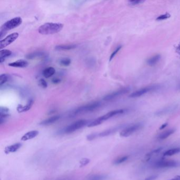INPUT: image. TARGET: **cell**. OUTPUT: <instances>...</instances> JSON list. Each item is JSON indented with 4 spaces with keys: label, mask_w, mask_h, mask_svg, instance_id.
Wrapping results in <instances>:
<instances>
[{
    "label": "cell",
    "mask_w": 180,
    "mask_h": 180,
    "mask_svg": "<svg viewBox=\"0 0 180 180\" xmlns=\"http://www.w3.org/2000/svg\"><path fill=\"white\" fill-rule=\"evenodd\" d=\"M43 55V52H35L31 53L26 55V58L28 59H33L36 58L41 57Z\"/></svg>",
    "instance_id": "cell-25"
},
{
    "label": "cell",
    "mask_w": 180,
    "mask_h": 180,
    "mask_svg": "<svg viewBox=\"0 0 180 180\" xmlns=\"http://www.w3.org/2000/svg\"><path fill=\"white\" fill-rule=\"evenodd\" d=\"M128 159V156H123V157L118 158V159L115 160L114 162V164L115 165L120 164L124 163V162L127 161V160Z\"/></svg>",
    "instance_id": "cell-26"
},
{
    "label": "cell",
    "mask_w": 180,
    "mask_h": 180,
    "mask_svg": "<svg viewBox=\"0 0 180 180\" xmlns=\"http://www.w3.org/2000/svg\"><path fill=\"white\" fill-rule=\"evenodd\" d=\"M89 123L88 120H78L70 125L66 127L64 130H62L61 133L71 134L76 132L77 130L83 128V127L87 125Z\"/></svg>",
    "instance_id": "cell-4"
},
{
    "label": "cell",
    "mask_w": 180,
    "mask_h": 180,
    "mask_svg": "<svg viewBox=\"0 0 180 180\" xmlns=\"http://www.w3.org/2000/svg\"><path fill=\"white\" fill-rule=\"evenodd\" d=\"M21 146H22V144L20 143H17L16 144L9 146L5 148V153L6 154H9L11 153L16 152L18 149H20Z\"/></svg>",
    "instance_id": "cell-13"
},
{
    "label": "cell",
    "mask_w": 180,
    "mask_h": 180,
    "mask_svg": "<svg viewBox=\"0 0 180 180\" xmlns=\"http://www.w3.org/2000/svg\"><path fill=\"white\" fill-rule=\"evenodd\" d=\"M180 180V175H178V176L174 177V178H172L171 180Z\"/></svg>",
    "instance_id": "cell-40"
},
{
    "label": "cell",
    "mask_w": 180,
    "mask_h": 180,
    "mask_svg": "<svg viewBox=\"0 0 180 180\" xmlns=\"http://www.w3.org/2000/svg\"><path fill=\"white\" fill-rule=\"evenodd\" d=\"M60 82V80L58 79V78H54V79H52V83H54V84L59 83Z\"/></svg>",
    "instance_id": "cell-38"
},
{
    "label": "cell",
    "mask_w": 180,
    "mask_h": 180,
    "mask_svg": "<svg viewBox=\"0 0 180 180\" xmlns=\"http://www.w3.org/2000/svg\"><path fill=\"white\" fill-rule=\"evenodd\" d=\"M177 88H178V89H179V90H180V83H178V86H177Z\"/></svg>",
    "instance_id": "cell-41"
},
{
    "label": "cell",
    "mask_w": 180,
    "mask_h": 180,
    "mask_svg": "<svg viewBox=\"0 0 180 180\" xmlns=\"http://www.w3.org/2000/svg\"><path fill=\"white\" fill-rule=\"evenodd\" d=\"M180 153V147H177L174 149H170L165 152L164 153L163 156H171L175 154H178Z\"/></svg>",
    "instance_id": "cell-24"
},
{
    "label": "cell",
    "mask_w": 180,
    "mask_h": 180,
    "mask_svg": "<svg viewBox=\"0 0 180 180\" xmlns=\"http://www.w3.org/2000/svg\"><path fill=\"white\" fill-rule=\"evenodd\" d=\"M106 176L104 175H94L89 177L88 180H105Z\"/></svg>",
    "instance_id": "cell-29"
},
{
    "label": "cell",
    "mask_w": 180,
    "mask_h": 180,
    "mask_svg": "<svg viewBox=\"0 0 180 180\" xmlns=\"http://www.w3.org/2000/svg\"><path fill=\"white\" fill-rule=\"evenodd\" d=\"M28 65V63L24 60H19L13 63L9 64V66L13 67L24 68L26 67Z\"/></svg>",
    "instance_id": "cell-16"
},
{
    "label": "cell",
    "mask_w": 180,
    "mask_h": 180,
    "mask_svg": "<svg viewBox=\"0 0 180 180\" xmlns=\"http://www.w3.org/2000/svg\"><path fill=\"white\" fill-rule=\"evenodd\" d=\"M22 22V20L20 17H17L11 19L9 21L3 24L1 28V30L6 32L8 30L13 29L19 26L20 25Z\"/></svg>",
    "instance_id": "cell-6"
},
{
    "label": "cell",
    "mask_w": 180,
    "mask_h": 180,
    "mask_svg": "<svg viewBox=\"0 0 180 180\" xmlns=\"http://www.w3.org/2000/svg\"><path fill=\"white\" fill-rule=\"evenodd\" d=\"M121 45H120V46H118L117 48H116V49L114 51V52L111 54V56H110V58H109V61H111L112 59L114 58L115 56L116 55V54H117L118 51L121 50Z\"/></svg>",
    "instance_id": "cell-31"
},
{
    "label": "cell",
    "mask_w": 180,
    "mask_h": 180,
    "mask_svg": "<svg viewBox=\"0 0 180 180\" xmlns=\"http://www.w3.org/2000/svg\"><path fill=\"white\" fill-rule=\"evenodd\" d=\"M9 109L7 108L1 107L0 109V123L2 124L9 116Z\"/></svg>",
    "instance_id": "cell-15"
},
{
    "label": "cell",
    "mask_w": 180,
    "mask_h": 180,
    "mask_svg": "<svg viewBox=\"0 0 180 180\" xmlns=\"http://www.w3.org/2000/svg\"><path fill=\"white\" fill-rule=\"evenodd\" d=\"M158 178L157 175H152L151 177H149V178H146L145 180H155Z\"/></svg>",
    "instance_id": "cell-37"
},
{
    "label": "cell",
    "mask_w": 180,
    "mask_h": 180,
    "mask_svg": "<svg viewBox=\"0 0 180 180\" xmlns=\"http://www.w3.org/2000/svg\"><path fill=\"white\" fill-rule=\"evenodd\" d=\"M175 132V129L174 128H172V129H169V130H165L164 132H162V133L159 134V140H165V139H167L168 137H169L170 136L172 135L174 132Z\"/></svg>",
    "instance_id": "cell-19"
},
{
    "label": "cell",
    "mask_w": 180,
    "mask_h": 180,
    "mask_svg": "<svg viewBox=\"0 0 180 180\" xmlns=\"http://www.w3.org/2000/svg\"><path fill=\"white\" fill-rule=\"evenodd\" d=\"M89 162V160L88 159H83L80 162V164H82V166H85Z\"/></svg>",
    "instance_id": "cell-36"
},
{
    "label": "cell",
    "mask_w": 180,
    "mask_h": 180,
    "mask_svg": "<svg viewBox=\"0 0 180 180\" xmlns=\"http://www.w3.org/2000/svg\"><path fill=\"white\" fill-rule=\"evenodd\" d=\"M64 24L60 23H46L39 28L38 31L43 35H52L60 31Z\"/></svg>",
    "instance_id": "cell-1"
},
{
    "label": "cell",
    "mask_w": 180,
    "mask_h": 180,
    "mask_svg": "<svg viewBox=\"0 0 180 180\" xmlns=\"http://www.w3.org/2000/svg\"><path fill=\"white\" fill-rule=\"evenodd\" d=\"M177 105L168 106V107L164 108L162 110L158 111V112L156 113V114L159 116V115H163L168 114L173 111H175V109H177Z\"/></svg>",
    "instance_id": "cell-17"
},
{
    "label": "cell",
    "mask_w": 180,
    "mask_h": 180,
    "mask_svg": "<svg viewBox=\"0 0 180 180\" xmlns=\"http://www.w3.org/2000/svg\"><path fill=\"white\" fill-rule=\"evenodd\" d=\"M70 180L69 178H62V179H59V180Z\"/></svg>",
    "instance_id": "cell-42"
},
{
    "label": "cell",
    "mask_w": 180,
    "mask_h": 180,
    "mask_svg": "<svg viewBox=\"0 0 180 180\" xmlns=\"http://www.w3.org/2000/svg\"><path fill=\"white\" fill-rule=\"evenodd\" d=\"M168 123H164V124H163V125H161V126L159 127V130H163L164 128H165L167 126H168Z\"/></svg>",
    "instance_id": "cell-39"
},
{
    "label": "cell",
    "mask_w": 180,
    "mask_h": 180,
    "mask_svg": "<svg viewBox=\"0 0 180 180\" xmlns=\"http://www.w3.org/2000/svg\"><path fill=\"white\" fill-rule=\"evenodd\" d=\"M101 105V102H94L81 106L73 111V113L70 114V117L95 111L96 109H98Z\"/></svg>",
    "instance_id": "cell-3"
},
{
    "label": "cell",
    "mask_w": 180,
    "mask_h": 180,
    "mask_svg": "<svg viewBox=\"0 0 180 180\" xmlns=\"http://www.w3.org/2000/svg\"><path fill=\"white\" fill-rule=\"evenodd\" d=\"M126 126L125 125H121L117 126L113 128H109L108 130H105L104 131L98 133V137H105V136H107L111 134L116 133L117 132L118 130L122 129V128H124Z\"/></svg>",
    "instance_id": "cell-11"
},
{
    "label": "cell",
    "mask_w": 180,
    "mask_h": 180,
    "mask_svg": "<svg viewBox=\"0 0 180 180\" xmlns=\"http://www.w3.org/2000/svg\"><path fill=\"white\" fill-rule=\"evenodd\" d=\"M159 88V86L158 85H151L149 86L146 87L139 90H136L130 94V98H137L140 97L145 94H147L149 92H153L158 90Z\"/></svg>",
    "instance_id": "cell-7"
},
{
    "label": "cell",
    "mask_w": 180,
    "mask_h": 180,
    "mask_svg": "<svg viewBox=\"0 0 180 180\" xmlns=\"http://www.w3.org/2000/svg\"><path fill=\"white\" fill-rule=\"evenodd\" d=\"M33 104V101L32 99H30L26 106H19L17 107V111L19 112H24L29 110L31 108Z\"/></svg>",
    "instance_id": "cell-23"
},
{
    "label": "cell",
    "mask_w": 180,
    "mask_h": 180,
    "mask_svg": "<svg viewBox=\"0 0 180 180\" xmlns=\"http://www.w3.org/2000/svg\"><path fill=\"white\" fill-rule=\"evenodd\" d=\"M154 168H173L180 166V162L175 160H165L161 159L157 161L153 165Z\"/></svg>",
    "instance_id": "cell-5"
},
{
    "label": "cell",
    "mask_w": 180,
    "mask_h": 180,
    "mask_svg": "<svg viewBox=\"0 0 180 180\" xmlns=\"http://www.w3.org/2000/svg\"><path fill=\"white\" fill-rule=\"evenodd\" d=\"M59 63H60V64L62 66H69L71 63V60L68 58H64L60 59Z\"/></svg>",
    "instance_id": "cell-28"
},
{
    "label": "cell",
    "mask_w": 180,
    "mask_h": 180,
    "mask_svg": "<svg viewBox=\"0 0 180 180\" xmlns=\"http://www.w3.org/2000/svg\"><path fill=\"white\" fill-rule=\"evenodd\" d=\"M60 116H59V115L52 116V117L49 118L47 120H44L43 121H42L40 123V124L41 125H43V126L50 125V124H52L53 123L58 121L60 119Z\"/></svg>",
    "instance_id": "cell-14"
},
{
    "label": "cell",
    "mask_w": 180,
    "mask_h": 180,
    "mask_svg": "<svg viewBox=\"0 0 180 180\" xmlns=\"http://www.w3.org/2000/svg\"><path fill=\"white\" fill-rule=\"evenodd\" d=\"M55 70L54 67H49L45 68L43 71V76L45 78H49L52 76L55 73Z\"/></svg>",
    "instance_id": "cell-20"
},
{
    "label": "cell",
    "mask_w": 180,
    "mask_h": 180,
    "mask_svg": "<svg viewBox=\"0 0 180 180\" xmlns=\"http://www.w3.org/2000/svg\"><path fill=\"white\" fill-rule=\"evenodd\" d=\"M142 124L141 123H137L130 126L126 127L121 130L120 133V136L121 137H128L132 135L134 133L136 132L142 128Z\"/></svg>",
    "instance_id": "cell-8"
},
{
    "label": "cell",
    "mask_w": 180,
    "mask_h": 180,
    "mask_svg": "<svg viewBox=\"0 0 180 180\" xmlns=\"http://www.w3.org/2000/svg\"><path fill=\"white\" fill-rule=\"evenodd\" d=\"M12 54V52L7 49H2L0 52V62L3 63L6 58L8 57Z\"/></svg>",
    "instance_id": "cell-22"
},
{
    "label": "cell",
    "mask_w": 180,
    "mask_h": 180,
    "mask_svg": "<svg viewBox=\"0 0 180 180\" xmlns=\"http://www.w3.org/2000/svg\"><path fill=\"white\" fill-rule=\"evenodd\" d=\"M130 91L128 88H121L119 90H116L115 92H113L111 94H108L104 97V101H109L113 100L114 99L116 98L117 97H119L120 96L123 95L124 94H126Z\"/></svg>",
    "instance_id": "cell-10"
},
{
    "label": "cell",
    "mask_w": 180,
    "mask_h": 180,
    "mask_svg": "<svg viewBox=\"0 0 180 180\" xmlns=\"http://www.w3.org/2000/svg\"><path fill=\"white\" fill-rule=\"evenodd\" d=\"M39 134L38 131L37 130H32L26 133L21 138V140L22 141H26V140H30L31 139L36 137L37 135Z\"/></svg>",
    "instance_id": "cell-12"
},
{
    "label": "cell",
    "mask_w": 180,
    "mask_h": 180,
    "mask_svg": "<svg viewBox=\"0 0 180 180\" xmlns=\"http://www.w3.org/2000/svg\"><path fill=\"white\" fill-rule=\"evenodd\" d=\"M9 80V76L7 74H2L0 76V85H4Z\"/></svg>",
    "instance_id": "cell-27"
},
{
    "label": "cell",
    "mask_w": 180,
    "mask_h": 180,
    "mask_svg": "<svg viewBox=\"0 0 180 180\" xmlns=\"http://www.w3.org/2000/svg\"><path fill=\"white\" fill-rule=\"evenodd\" d=\"M77 45H57L55 49L57 50H69L73 49L76 48Z\"/></svg>",
    "instance_id": "cell-21"
},
{
    "label": "cell",
    "mask_w": 180,
    "mask_h": 180,
    "mask_svg": "<svg viewBox=\"0 0 180 180\" xmlns=\"http://www.w3.org/2000/svg\"><path fill=\"white\" fill-rule=\"evenodd\" d=\"M161 149H162V148H159V149H155L154 151H152L149 154H147V155H146V158H148L149 159L151 158V156H153L154 154H157L158 153H159L161 151Z\"/></svg>",
    "instance_id": "cell-32"
},
{
    "label": "cell",
    "mask_w": 180,
    "mask_h": 180,
    "mask_svg": "<svg viewBox=\"0 0 180 180\" xmlns=\"http://www.w3.org/2000/svg\"><path fill=\"white\" fill-rule=\"evenodd\" d=\"M125 111L124 109H117L115 111H111L109 113H107L106 114L104 115L103 116H101L97 118L96 120L89 123L88 127H92L97 126L99 125L104 121L109 120V118L113 117L114 116H116L118 115L122 114Z\"/></svg>",
    "instance_id": "cell-2"
},
{
    "label": "cell",
    "mask_w": 180,
    "mask_h": 180,
    "mask_svg": "<svg viewBox=\"0 0 180 180\" xmlns=\"http://www.w3.org/2000/svg\"><path fill=\"white\" fill-rule=\"evenodd\" d=\"M19 36V33L14 32L7 36L5 38L1 40L0 42V48L2 50V49L4 48L5 47H7V45H10L17 39Z\"/></svg>",
    "instance_id": "cell-9"
},
{
    "label": "cell",
    "mask_w": 180,
    "mask_h": 180,
    "mask_svg": "<svg viewBox=\"0 0 180 180\" xmlns=\"http://www.w3.org/2000/svg\"><path fill=\"white\" fill-rule=\"evenodd\" d=\"M144 1H142V0H131L130 1V3L133 5H138L140 3H142L143 2H144Z\"/></svg>",
    "instance_id": "cell-34"
},
{
    "label": "cell",
    "mask_w": 180,
    "mask_h": 180,
    "mask_svg": "<svg viewBox=\"0 0 180 180\" xmlns=\"http://www.w3.org/2000/svg\"><path fill=\"white\" fill-rule=\"evenodd\" d=\"M161 58V56L160 54H156L150 58H149L146 61V63L149 66H154L157 64L158 62H159Z\"/></svg>",
    "instance_id": "cell-18"
},
{
    "label": "cell",
    "mask_w": 180,
    "mask_h": 180,
    "mask_svg": "<svg viewBox=\"0 0 180 180\" xmlns=\"http://www.w3.org/2000/svg\"><path fill=\"white\" fill-rule=\"evenodd\" d=\"M39 85L42 87H43L44 88H47V82H45V80L43 79H40L39 80Z\"/></svg>",
    "instance_id": "cell-35"
},
{
    "label": "cell",
    "mask_w": 180,
    "mask_h": 180,
    "mask_svg": "<svg viewBox=\"0 0 180 180\" xmlns=\"http://www.w3.org/2000/svg\"><path fill=\"white\" fill-rule=\"evenodd\" d=\"M97 137H98V134L92 133L90 135H88L87 136V140H92L96 139Z\"/></svg>",
    "instance_id": "cell-33"
},
{
    "label": "cell",
    "mask_w": 180,
    "mask_h": 180,
    "mask_svg": "<svg viewBox=\"0 0 180 180\" xmlns=\"http://www.w3.org/2000/svg\"><path fill=\"white\" fill-rule=\"evenodd\" d=\"M171 17V15H170V13H166L165 14H163V15H161V16L158 17L157 18H156V20H159V21H161V20H164L168 19V18H170Z\"/></svg>",
    "instance_id": "cell-30"
}]
</instances>
